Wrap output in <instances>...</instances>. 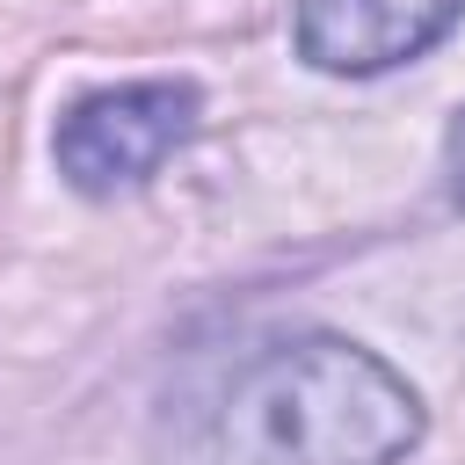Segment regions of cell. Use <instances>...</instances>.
<instances>
[{"instance_id": "cell-1", "label": "cell", "mask_w": 465, "mask_h": 465, "mask_svg": "<svg viewBox=\"0 0 465 465\" xmlns=\"http://www.w3.org/2000/svg\"><path fill=\"white\" fill-rule=\"evenodd\" d=\"M421 392L349 334L247 349L174 436V465H400L421 443Z\"/></svg>"}, {"instance_id": "cell-2", "label": "cell", "mask_w": 465, "mask_h": 465, "mask_svg": "<svg viewBox=\"0 0 465 465\" xmlns=\"http://www.w3.org/2000/svg\"><path fill=\"white\" fill-rule=\"evenodd\" d=\"M203 124V94L196 80H124V87H94L80 94L58 131H51V160L65 174V189L80 196H116L153 182Z\"/></svg>"}, {"instance_id": "cell-3", "label": "cell", "mask_w": 465, "mask_h": 465, "mask_svg": "<svg viewBox=\"0 0 465 465\" xmlns=\"http://www.w3.org/2000/svg\"><path fill=\"white\" fill-rule=\"evenodd\" d=\"M458 22H465V0H298L291 44L312 73L371 80L429 58Z\"/></svg>"}, {"instance_id": "cell-4", "label": "cell", "mask_w": 465, "mask_h": 465, "mask_svg": "<svg viewBox=\"0 0 465 465\" xmlns=\"http://www.w3.org/2000/svg\"><path fill=\"white\" fill-rule=\"evenodd\" d=\"M443 174H450V196H458V211H465V109H458V124H450V138H443Z\"/></svg>"}]
</instances>
